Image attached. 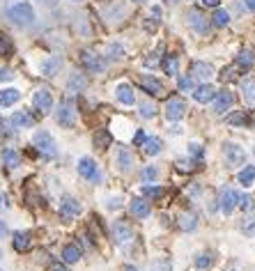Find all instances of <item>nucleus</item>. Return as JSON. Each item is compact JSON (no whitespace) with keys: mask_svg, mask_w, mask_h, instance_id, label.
Here are the masks:
<instances>
[{"mask_svg":"<svg viewBox=\"0 0 255 271\" xmlns=\"http://www.w3.org/2000/svg\"><path fill=\"white\" fill-rule=\"evenodd\" d=\"M78 214H81V205L74 198H62V202H60V216L65 218V221H71Z\"/></svg>","mask_w":255,"mask_h":271,"instance_id":"obj_9","label":"nucleus"},{"mask_svg":"<svg viewBox=\"0 0 255 271\" xmlns=\"http://www.w3.org/2000/svg\"><path fill=\"white\" fill-rule=\"evenodd\" d=\"M225 122H228V124H248V117H246L244 110H239V113L228 115V117H225Z\"/></svg>","mask_w":255,"mask_h":271,"instance_id":"obj_37","label":"nucleus"},{"mask_svg":"<svg viewBox=\"0 0 255 271\" xmlns=\"http://www.w3.org/2000/svg\"><path fill=\"white\" fill-rule=\"evenodd\" d=\"M244 3H246V7H248V10L255 12V0H244Z\"/></svg>","mask_w":255,"mask_h":271,"instance_id":"obj_54","label":"nucleus"},{"mask_svg":"<svg viewBox=\"0 0 255 271\" xmlns=\"http://www.w3.org/2000/svg\"><path fill=\"white\" fill-rule=\"evenodd\" d=\"M12 126L14 129H28V126H33V115L28 113V110H14V115H12Z\"/></svg>","mask_w":255,"mask_h":271,"instance_id":"obj_15","label":"nucleus"},{"mask_svg":"<svg viewBox=\"0 0 255 271\" xmlns=\"http://www.w3.org/2000/svg\"><path fill=\"white\" fill-rule=\"evenodd\" d=\"M191 69H193V76L200 78V81H205V83L214 76V67L209 65V62H202V60L193 62V67H191Z\"/></svg>","mask_w":255,"mask_h":271,"instance_id":"obj_17","label":"nucleus"},{"mask_svg":"<svg viewBox=\"0 0 255 271\" xmlns=\"http://www.w3.org/2000/svg\"><path fill=\"white\" fill-rule=\"evenodd\" d=\"M143 150H145L147 157H157V154L161 152V141H159L157 136H152V138H145V141H143Z\"/></svg>","mask_w":255,"mask_h":271,"instance_id":"obj_26","label":"nucleus"},{"mask_svg":"<svg viewBox=\"0 0 255 271\" xmlns=\"http://www.w3.org/2000/svg\"><path fill=\"white\" fill-rule=\"evenodd\" d=\"M237 205L241 207L244 212H250V209L255 207V202H253V198H250V195H241V198H237Z\"/></svg>","mask_w":255,"mask_h":271,"instance_id":"obj_41","label":"nucleus"},{"mask_svg":"<svg viewBox=\"0 0 255 271\" xmlns=\"http://www.w3.org/2000/svg\"><path fill=\"white\" fill-rule=\"evenodd\" d=\"M115 159H117L119 170L126 173V170L134 168V154H131L129 147H117V150H115Z\"/></svg>","mask_w":255,"mask_h":271,"instance_id":"obj_14","label":"nucleus"},{"mask_svg":"<svg viewBox=\"0 0 255 271\" xmlns=\"http://www.w3.org/2000/svg\"><path fill=\"white\" fill-rule=\"evenodd\" d=\"M108 207H110V209H117V207H119V200H117V198H115V200H110Z\"/></svg>","mask_w":255,"mask_h":271,"instance_id":"obj_52","label":"nucleus"},{"mask_svg":"<svg viewBox=\"0 0 255 271\" xmlns=\"http://www.w3.org/2000/svg\"><path fill=\"white\" fill-rule=\"evenodd\" d=\"M214 97H216V90H214L212 85H207V83L193 90V99H196L198 103H209V101H214Z\"/></svg>","mask_w":255,"mask_h":271,"instance_id":"obj_21","label":"nucleus"},{"mask_svg":"<svg viewBox=\"0 0 255 271\" xmlns=\"http://www.w3.org/2000/svg\"><path fill=\"white\" fill-rule=\"evenodd\" d=\"M189 26L193 28L198 35H205L207 28H209V21H207V17L200 10H191L189 12Z\"/></svg>","mask_w":255,"mask_h":271,"instance_id":"obj_11","label":"nucleus"},{"mask_svg":"<svg viewBox=\"0 0 255 271\" xmlns=\"http://www.w3.org/2000/svg\"><path fill=\"white\" fill-rule=\"evenodd\" d=\"M110 143H113V136H110V131L99 129L97 133H94V147H97V150H106Z\"/></svg>","mask_w":255,"mask_h":271,"instance_id":"obj_28","label":"nucleus"},{"mask_svg":"<svg viewBox=\"0 0 255 271\" xmlns=\"http://www.w3.org/2000/svg\"><path fill=\"white\" fill-rule=\"evenodd\" d=\"M237 198L239 195L234 193L232 189H223L221 198H218V202H221V212L223 214H232V209L237 207Z\"/></svg>","mask_w":255,"mask_h":271,"instance_id":"obj_13","label":"nucleus"},{"mask_svg":"<svg viewBox=\"0 0 255 271\" xmlns=\"http://www.w3.org/2000/svg\"><path fill=\"white\" fill-rule=\"evenodd\" d=\"M255 182V166H246L241 173H239V184L241 186H250Z\"/></svg>","mask_w":255,"mask_h":271,"instance_id":"obj_30","label":"nucleus"},{"mask_svg":"<svg viewBox=\"0 0 255 271\" xmlns=\"http://www.w3.org/2000/svg\"><path fill=\"white\" fill-rule=\"evenodd\" d=\"M33 103H35V108L42 110V113H49L51 108H53V97H51L49 90H37L33 97Z\"/></svg>","mask_w":255,"mask_h":271,"instance_id":"obj_12","label":"nucleus"},{"mask_svg":"<svg viewBox=\"0 0 255 271\" xmlns=\"http://www.w3.org/2000/svg\"><path fill=\"white\" fill-rule=\"evenodd\" d=\"M154 115H157V108H154L150 101H143L141 103V117L150 119V117H154Z\"/></svg>","mask_w":255,"mask_h":271,"instance_id":"obj_40","label":"nucleus"},{"mask_svg":"<svg viewBox=\"0 0 255 271\" xmlns=\"http://www.w3.org/2000/svg\"><path fill=\"white\" fill-rule=\"evenodd\" d=\"M184 101L177 97L168 99L166 101V117H168V122H177V119H182V115H184Z\"/></svg>","mask_w":255,"mask_h":271,"instance_id":"obj_8","label":"nucleus"},{"mask_svg":"<svg viewBox=\"0 0 255 271\" xmlns=\"http://www.w3.org/2000/svg\"><path fill=\"white\" fill-rule=\"evenodd\" d=\"M141 85L145 87V92L154 94V97H159V94H163V85L159 78L150 76V74H145V76H141Z\"/></svg>","mask_w":255,"mask_h":271,"instance_id":"obj_18","label":"nucleus"},{"mask_svg":"<svg viewBox=\"0 0 255 271\" xmlns=\"http://www.w3.org/2000/svg\"><path fill=\"white\" fill-rule=\"evenodd\" d=\"M12 51H14V44H12V39L7 37V35L0 33V55H10Z\"/></svg>","mask_w":255,"mask_h":271,"instance_id":"obj_38","label":"nucleus"},{"mask_svg":"<svg viewBox=\"0 0 255 271\" xmlns=\"http://www.w3.org/2000/svg\"><path fill=\"white\" fill-rule=\"evenodd\" d=\"M33 143H35V147H37L39 152H42V157L53 159L55 154H58V147H55V141L51 138L49 131H37V133L33 136Z\"/></svg>","mask_w":255,"mask_h":271,"instance_id":"obj_3","label":"nucleus"},{"mask_svg":"<svg viewBox=\"0 0 255 271\" xmlns=\"http://www.w3.org/2000/svg\"><path fill=\"white\" fill-rule=\"evenodd\" d=\"M51 271H67V266H62V264H53V266H51Z\"/></svg>","mask_w":255,"mask_h":271,"instance_id":"obj_53","label":"nucleus"},{"mask_svg":"<svg viewBox=\"0 0 255 271\" xmlns=\"http://www.w3.org/2000/svg\"><path fill=\"white\" fill-rule=\"evenodd\" d=\"M145 138H147L145 131L138 129V131H136V136H134V145H143V141H145Z\"/></svg>","mask_w":255,"mask_h":271,"instance_id":"obj_48","label":"nucleus"},{"mask_svg":"<svg viewBox=\"0 0 255 271\" xmlns=\"http://www.w3.org/2000/svg\"><path fill=\"white\" fill-rule=\"evenodd\" d=\"M124 271H138L136 266H131V264H124Z\"/></svg>","mask_w":255,"mask_h":271,"instance_id":"obj_58","label":"nucleus"},{"mask_svg":"<svg viewBox=\"0 0 255 271\" xmlns=\"http://www.w3.org/2000/svg\"><path fill=\"white\" fill-rule=\"evenodd\" d=\"M143 193H145L147 198H161L163 191L159 189V186H143Z\"/></svg>","mask_w":255,"mask_h":271,"instance_id":"obj_44","label":"nucleus"},{"mask_svg":"<svg viewBox=\"0 0 255 271\" xmlns=\"http://www.w3.org/2000/svg\"><path fill=\"white\" fill-rule=\"evenodd\" d=\"M3 161H5L7 168H17L19 163H21V157H19L14 150H5V152H3Z\"/></svg>","mask_w":255,"mask_h":271,"instance_id":"obj_32","label":"nucleus"},{"mask_svg":"<svg viewBox=\"0 0 255 271\" xmlns=\"http://www.w3.org/2000/svg\"><path fill=\"white\" fill-rule=\"evenodd\" d=\"M163 71L168 76H177V58L175 55H168V58L163 60Z\"/></svg>","mask_w":255,"mask_h":271,"instance_id":"obj_34","label":"nucleus"},{"mask_svg":"<svg viewBox=\"0 0 255 271\" xmlns=\"http://www.w3.org/2000/svg\"><path fill=\"white\" fill-rule=\"evenodd\" d=\"M159 62V58H157V53H150V58H145V67H154Z\"/></svg>","mask_w":255,"mask_h":271,"instance_id":"obj_49","label":"nucleus"},{"mask_svg":"<svg viewBox=\"0 0 255 271\" xmlns=\"http://www.w3.org/2000/svg\"><path fill=\"white\" fill-rule=\"evenodd\" d=\"M19 99H21V92H19L17 87H5V90H0V106H3V108L14 106Z\"/></svg>","mask_w":255,"mask_h":271,"instance_id":"obj_20","label":"nucleus"},{"mask_svg":"<svg viewBox=\"0 0 255 271\" xmlns=\"http://www.w3.org/2000/svg\"><path fill=\"white\" fill-rule=\"evenodd\" d=\"M0 257H3V250H0Z\"/></svg>","mask_w":255,"mask_h":271,"instance_id":"obj_60","label":"nucleus"},{"mask_svg":"<svg viewBox=\"0 0 255 271\" xmlns=\"http://www.w3.org/2000/svg\"><path fill=\"white\" fill-rule=\"evenodd\" d=\"M7 17H10L12 23H17V26H33L35 23V10H33L30 3L19 0V3L7 7Z\"/></svg>","mask_w":255,"mask_h":271,"instance_id":"obj_1","label":"nucleus"},{"mask_svg":"<svg viewBox=\"0 0 255 271\" xmlns=\"http://www.w3.org/2000/svg\"><path fill=\"white\" fill-rule=\"evenodd\" d=\"M7 202H5V193H3V191H0V209H3V207H5Z\"/></svg>","mask_w":255,"mask_h":271,"instance_id":"obj_55","label":"nucleus"},{"mask_svg":"<svg viewBox=\"0 0 255 271\" xmlns=\"http://www.w3.org/2000/svg\"><path fill=\"white\" fill-rule=\"evenodd\" d=\"M85 85H87V78L83 74H71L69 83H67L69 92H81V90H85Z\"/></svg>","mask_w":255,"mask_h":271,"instance_id":"obj_29","label":"nucleus"},{"mask_svg":"<svg viewBox=\"0 0 255 271\" xmlns=\"http://www.w3.org/2000/svg\"><path fill=\"white\" fill-rule=\"evenodd\" d=\"M189 154L193 159H202V147L198 145V143H191V145H189Z\"/></svg>","mask_w":255,"mask_h":271,"instance_id":"obj_46","label":"nucleus"},{"mask_svg":"<svg viewBox=\"0 0 255 271\" xmlns=\"http://www.w3.org/2000/svg\"><path fill=\"white\" fill-rule=\"evenodd\" d=\"M115 94H117V101L124 103V106H134V101H136L134 90H131V85H126V83H119L117 90H115Z\"/></svg>","mask_w":255,"mask_h":271,"instance_id":"obj_22","label":"nucleus"},{"mask_svg":"<svg viewBox=\"0 0 255 271\" xmlns=\"http://www.w3.org/2000/svg\"><path fill=\"white\" fill-rule=\"evenodd\" d=\"M62 260L67 262V264H76L78 260H81V248H78L76 244H69L62 248Z\"/></svg>","mask_w":255,"mask_h":271,"instance_id":"obj_25","label":"nucleus"},{"mask_svg":"<svg viewBox=\"0 0 255 271\" xmlns=\"http://www.w3.org/2000/svg\"><path fill=\"white\" fill-rule=\"evenodd\" d=\"M122 55H124L122 46H119V44H110V46H108V58H110V60H119Z\"/></svg>","mask_w":255,"mask_h":271,"instance_id":"obj_42","label":"nucleus"},{"mask_svg":"<svg viewBox=\"0 0 255 271\" xmlns=\"http://www.w3.org/2000/svg\"><path fill=\"white\" fill-rule=\"evenodd\" d=\"M154 271H173V264H170L168 257H161V260L154 262Z\"/></svg>","mask_w":255,"mask_h":271,"instance_id":"obj_43","label":"nucleus"},{"mask_svg":"<svg viewBox=\"0 0 255 271\" xmlns=\"http://www.w3.org/2000/svg\"><path fill=\"white\" fill-rule=\"evenodd\" d=\"M7 234V225H5V221H0V239Z\"/></svg>","mask_w":255,"mask_h":271,"instance_id":"obj_51","label":"nucleus"},{"mask_svg":"<svg viewBox=\"0 0 255 271\" xmlns=\"http://www.w3.org/2000/svg\"><path fill=\"white\" fill-rule=\"evenodd\" d=\"M177 87H179V92H193V90H196L193 78L191 76H179L177 78Z\"/></svg>","mask_w":255,"mask_h":271,"instance_id":"obj_36","label":"nucleus"},{"mask_svg":"<svg viewBox=\"0 0 255 271\" xmlns=\"http://www.w3.org/2000/svg\"><path fill=\"white\" fill-rule=\"evenodd\" d=\"M228 271H239V264H237V262H232V264L228 266Z\"/></svg>","mask_w":255,"mask_h":271,"instance_id":"obj_57","label":"nucleus"},{"mask_svg":"<svg viewBox=\"0 0 255 271\" xmlns=\"http://www.w3.org/2000/svg\"><path fill=\"white\" fill-rule=\"evenodd\" d=\"M60 67H62V60H60L58 55H51L49 60H44V62H42V74L51 78V76H55V74L60 71Z\"/></svg>","mask_w":255,"mask_h":271,"instance_id":"obj_23","label":"nucleus"},{"mask_svg":"<svg viewBox=\"0 0 255 271\" xmlns=\"http://www.w3.org/2000/svg\"><path fill=\"white\" fill-rule=\"evenodd\" d=\"M218 76H221V81H223V83L237 81V65H234V67H228V69H223L221 74H218Z\"/></svg>","mask_w":255,"mask_h":271,"instance_id":"obj_39","label":"nucleus"},{"mask_svg":"<svg viewBox=\"0 0 255 271\" xmlns=\"http://www.w3.org/2000/svg\"><path fill=\"white\" fill-rule=\"evenodd\" d=\"M200 3H202V7H214V10L221 5V0H200Z\"/></svg>","mask_w":255,"mask_h":271,"instance_id":"obj_50","label":"nucleus"},{"mask_svg":"<svg viewBox=\"0 0 255 271\" xmlns=\"http://www.w3.org/2000/svg\"><path fill=\"white\" fill-rule=\"evenodd\" d=\"M196 216H193V214H182V216H179V228L182 230H196Z\"/></svg>","mask_w":255,"mask_h":271,"instance_id":"obj_35","label":"nucleus"},{"mask_svg":"<svg viewBox=\"0 0 255 271\" xmlns=\"http://www.w3.org/2000/svg\"><path fill=\"white\" fill-rule=\"evenodd\" d=\"M136 3H147V0H136Z\"/></svg>","mask_w":255,"mask_h":271,"instance_id":"obj_59","label":"nucleus"},{"mask_svg":"<svg viewBox=\"0 0 255 271\" xmlns=\"http://www.w3.org/2000/svg\"><path fill=\"white\" fill-rule=\"evenodd\" d=\"M152 14H154V19H159V17H161V7H154Z\"/></svg>","mask_w":255,"mask_h":271,"instance_id":"obj_56","label":"nucleus"},{"mask_svg":"<svg viewBox=\"0 0 255 271\" xmlns=\"http://www.w3.org/2000/svg\"><path fill=\"white\" fill-rule=\"evenodd\" d=\"M168 3H170V0H168Z\"/></svg>","mask_w":255,"mask_h":271,"instance_id":"obj_61","label":"nucleus"},{"mask_svg":"<svg viewBox=\"0 0 255 271\" xmlns=\"http://www.w3.org/2000/svg\"><path fill=\"white\" fill-rule=\"evenodd\" d=\"M129 212L136 218H147L150 216V202L143 200V198H134L131 205H129Z\"/></svg>","mask_w":255,"mask_h":271,"instance_id":"obj_19","label":"nucleus"},{"mask_svg":"<svg viewBox=\"0 0 255 271\" xmlns=\"http://www.w3.org/2000/svg\"><path fill=\"white\" fill-rule=\"evenodd\" d=\"M223 152H225V161L230 163V168H241L244 166V161H246L244 147H239L237 143H225Z\"/></svg>","mask_w":255,"mask_h":271,"instance_id":"obj_5","label":"nucleus"},{"mask_svg":"<svg viewBox=\"0 0 255 271\" xmlns=\"http://www.w3.org/2000/svg\"><path fill=\"white\" fill-rule=\"evenodd\" d=\"M81 62H83V67H85L90 74H99V71H103V67H106V62H103L97 53H92V51H83V53H81Z\"/></svg>","mask_w":255,"mask_h":271,"instance_id":"obj_7","label":"nucleus"},{"mask_svg":"<svg viewBox=\"0 0 255 271\" xmlns=\"http://www.w3.org/2000/svg\"><path fill=\"white\" fill-rule=\"evenodd\" d=\"M110 232H113L115 244H117L119 248H129V246L134 244V239H136L134 230H131L124 221H115V223H113V228H110Z\"/></svg>","mask_w":255,"mask_h":271,"instance_id":"obj_2","label":"nucleus"},{"mask_svg":"<svg viewBox=\"0 0 255 271\" xmlns=\"http://www.w3.org/2000/svg\"><path fill=\"white\" fill-rule=\"evenodd\" d=\"M212 262H214L212 253H200V255L196 257V266H198V271H207L209 266H212Z\"/></svg>","mask_w":255,"mask_h":271,"instance_id":"obj_33","label":"nucleus"},{"mask_svg":"<svg viewBox=\"0 0 255 271\" xmlns=\"http://www.w3.org/2000/svg\"><path fill=\"white\" fill-rule=\"evenodd\" d=\"M234 65H237L239 69H250V67L255 65V51L253 49H241L237 53V58H234Z\"/></svg>","mask_w":255,"mask_h":271,"instance_id":"obj_16","label":"nucleus"},{"mask_svg":"<svg viewBox=\"0 0 255 271\" xmlns=\"http://www.w3.org/2000/svg\"><path fill=\"white\" fill-rule=\"evenodd\" d=\"M212 23L216 28L228 26V23H230V14L225 10H221V7H216V12H214V17H212Z\"/></svg>","mask_w":255,"mask_h":271,"instance_id":"obj_31","label":"nucleus"},{"mask_svg":"<svg viewBox=\"0 0 255 271\" xmlns=\"http://www.w3.org/2000/svg\"><path fill=\"white\" fill-rule=\"evenodd\" d=\"M30 234L28 232H14V239H12V246H14V250H19V253H23V250L30 248Z\"/></svg>","mask_w":255,"mask_h":271,"instance_id":"obj_24","label":"nucleus"},{"mask_svg":"<svg viewBox=\"0 0 255 271\" xmlns=\"http://www.w3.org/2000/svg\"><path fill=\"white\" fill-rule=\"evenodd\" d=\"M159 175V170L154 168V166H147L145 170H143V179H145V182H150V179H154Z\"/></svg>","mask_w":255,"mask_h":271,"instance_id":"obj_47","label":"nucleus"},{"mask_svg":"<svg viewBox=\"0 0 255 271\" xmlns=\"http://www.w3.org/2000/svg\"><path fill=\"white\" fill-rule=\"evenodd\" d=\"M234 103V94L230 92V90H223V92H216V97H214V113L223 115L225 110L230 108Z\"/></svg>","mask_w":255,"mask_h":271,"instance_id":"obj_10","label":"nucleus"},{"mask_svg":"<svg viewBox=\"0 0 255 271\" xmlns=\"http://www.w3.org/2000/svg\"><path fill=\"white\" fill-rule=\"evenodd\" d=\"M241 92H244V99L255 106V78H244L241 81Z\"/></svg>","mask_w":255,"mask_h":271,"instance_id":"obj_27","label":"nucleus"},{"mask_svg":"<svg viewBox=\"0 0 255 271\" xmlns=\"http://www.w3.org/2000/svg\"><path fill=\"white\" fill-rule=\"evenodd\" d=\"M78 175H81L83 179H87V182H99V179H101V173H99L97 163L90 157H83L81 161H78Z\"/></svg>","mask_w":255,"mask_h":271,"instance_id":"obj_6","label":"nucleus"},{"mask_svg":"<svg viewBox=\"0 0 255 271\" xmlns=\"http://www.w3.org/2000/svg\"><path fill=\"white\" fill-rule=\"evenodd\" d=\"M241 230H244V234L253 237V234H255V218H246L244 225H241Z\"/></svg>","mask_w":255,"mask_h":271,"instance_id":"obj_45","label":"nucleus"},{"mask_svg":"<svg viewBox=\"0 0 255 271\" xmlns=\"http://www.w3.org/2000/svg\"><path fill=\"white\" fill-rule=\"evenodd\" d=\"M55 119H58V124L65 126V129L74 126V122H76V106H74V101L65 99V101L60 103V108L55 110Z\"/></svg>","mask_w":255,"mask_h":271,"instance_id":"obj_4","label":"nucleus"}]
</instances>
